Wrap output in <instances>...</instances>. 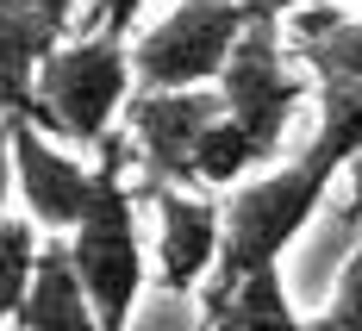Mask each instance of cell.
<instances>
[{
	"label": "cell",
	"mask_w": 362,
	"mask_h": 331,
	"mask_svg": "<svg viewBox=\"0 0 362 331\" xmlns=\"http://www.w3.org/2000/svg\"><path fill=\"white\" fill-rule=\"evenodd\" d=\"M125 169H132V138H125V125H112L94 144V194L81 207V219L63 231L100 331H125L150 288L144 231H138V182Z\"/></svg>",
	"instance_id": "cell-1"
},
{
	"label": "cell",
	"mask_w": 362,
	"mask_h": 331,
	"mask_svg": "<svg viewBox=\"0 0 362 331\" xmlns=\"http://www.w3.org/2000/svg\"><path fill=\"white\" fill-rule=\"evenodd\" d=\"M138 88V69H132V37L125 32H100L88 25L81 37H63L44 63H37V100L32 119L44 132L69 138V144L94 150L119 125V112Z\"/></svg>",
	"instance_id": "cell-2"
},
{
	"label": "cell",
	"mask_w": 362,
	"mask_h": 331,
	"mask_svg": "<svg viewBox=\"0 0 362 331\" xmlns=\"http://www.w3.org/2000/svg\"><path fill=\"white\" fill-rule=\"evenodd\" d=\"M218 94H225V112L256 138V150L275 163L281 144H288L293 112L313 100V81L300 75V57L288 50V32L281 19H262L256 13L244 37L231 44L225 69H218Z\"/></svg>",
	"instance_id": "cell-3"
},
{
	"label": "cell",
	"mask_w": 362,
	"mask_h": 331,
	"mask_svg": "<svg viewBox=\"0 0 362 331\" xmlns=\"http://www.w3.org/2000/svg\"><path fill=\"white\" fill-rule=\"evenodd\" d=\"M250 0H175L150 32L132 37V69L138 88H194L218 81L231 44L250 25Z\"/></svg>",
	"instance_id": "cell-4"
},
{
	"label": "cell",
	"mask_w": 362,
	"mask_h": 331,
	"mask_svg": "<svg viewBox=\"0 0 362 331\" xmlns=\"http://www.w3.org/2000/svg\"><path fill=\"white\" fill-rule=\"evenodd\" d=\"M218 112H225L218 81H194V88H132L119 125L132 138L138 182L194 187V144H200V132L213 125Z\"/></svg>",
	"instance_id": "cell-5"
},
{
	"label": "cell",
	"mask_w": 362,
	"mask_h": 331,
	"mask_svg": "<svg viewBox=\"0 0 362 331\" xmlns=\"http://www.w3.org/2000/svg\"><path fill=\"white\" fill-rule=\"evenodd\" d=\"M138 200L156 213V288L194 294L218 262V194L181 182H138Z\"/></svg>",
	"instance_id": "cell-6"
},
{
	"label": "cell",
	"mask_w": 362,
	"mask_h": 331,
	"mask_svg": "<svg viewBox=\"0 0 362 331\" xmlns=\"http://www.w3.org/2000/svg\"><path fill=\"white\" fill-rule=\"evenodd\" d=\"M13 194L25 200V213L44 231H69L94 194V163L50 144V132L37 119H13Z\"/></svg>",
	"instance_id": "cell-7"
},
{
	"label": "cell",
	"mask_w": 362,
	"mask_h": 331,
	"mask_svg": "<svg viewBox=\"0 0 362 331\" xmlns=\"http://www.w3.org/2000/svg\"><path fill=\"white\" fill-rule=\"evenodd\" d=\"M81 0H0V119H32L37 63L69 37Z\"/></svg>",
	"instance_id": "cell-8"
},
{
	"label": "cell",
	"mask_w": 362,
	"mask_h": 331,
	"mask_svg": "<svg viewBox=\"0 0 362 331\" xmlns=\"http://www.w3.org/2000/svg\"><path fill=\"white\" fill-rule=\"evenodd\" d=\"M13 325L19 331H63V325L69 331H100L94 325V300H88V288H81V269H75L63 231H44L32 288H25V300H19Z\"/></svg>",
	"instance_id": "cell-9"
},
{
	"label": "cell",
	"mask_w": 362,
	"mask_h": 331,
	"mask_svg": "<svg viewBox=\"0 0 362 331\" xmlns=\"http://www.w3.org/2000/svg\"><path fill=\"white\" fill-rule=\"evenodd\" d=\"M288 25V50L300 57V69L313 81H362V19L331 6V0H313L281 19Z\"/></svg>",
	"instance_id": "cell-10"
},
{
	"label": "cell",
	"mask_w": 362,
	"mask_h": 331,
	"mask_svg": "<svg viewBox=\"0 0 362 331\" xmlns=\"http://www.w3.org/2000/svg\"><path fill=\"white\" fill-rule=\"evenodd\" d=\"M206 325H293V300L281 288V262H262L250 275H238L225 294L200 300Z\"/></svg>",
	"instance_id": "cell-11"
},
{
	"label": "cell",
	"mask_w": 362,
	"mask_h": 331,
	"mask_svg": "<svg viewBox=\"0 0 362 331\" xmlns=\"http://www.w3.org/2000/svg\"><path fill=\"white\" fill-rule=\"evenodd\" d=\"M269 156L256 150V138L231 119V112H218L213 125L200 132V144H194V187H231V182H244L250 169H262Z\"/></svg>",
	"instance_id": "cell-12"
},
{
	"label": "cell",
	"mask_w": 362,
	"mask_h": 331,
	"mask_svg": "<svg viewBox=\"0 0 362 331\" xmlns=\"http://www.w3.org/2000/svg\"><path fill=\"white\" fill-rule=\"evenodd\" d=\"M37 244H44V225L32 213H0V325H13L19 300L32 288Z\"/></svg>",
	"instance_id": "cell-13"
},
{
	"label": "cell",
	"mask_w": 362,
	"mask_h": 331,
	"mask_svg": "<svg viewBox=\"0 0 362 331\" xmlns=\"http://www.w3.org/2000/svg\"><path fill=\"white\" fill-rule=\"evenodd\" d=\"M319 325H362V231L344 257V269H337V281H331V300L319 306Z\"/></svg>",
	"instance_id": "cell-14"
},
{
	"label": "cell",
	"mask_w": 362,
	"mask_h": 331,
	"mask_svg": "<svg viewBox=\"0 0 362 331\" xmlns=\"http://www.w3.org/2000/svg\"><path fill=\"white\" fill-rule=\"evenodd\" d=\"M144 6H150V0H94V6H88V25L132 37V25H138V13H144Z\"/></svg>",
	"instance_id": "cell-15"
},
{
	"label": "cell",
	"mask_w": 362,
	"mask_h": 331,
	"mask_svg": "<svg viewBox=\"0 0 362 331\" xmlns=\"http://www.w3.org/2000/svg\"><path fill=\"white\" fill-rule=\"evenodd\" d=\"M13 207V119H0V213Z\"/></svg>",
	"instance_id": "cell-16"
},
{
	"label": "cell",
	"mask_w": 362,
	"mask_h": 331,
	"mask_svg": "<svg viewBox=\"0 0 362 331\" xmlns=\"http://www.w3.org/2000/svg\"><path fill=\"white\" fill-rule=\"evenodd\" d=\"M300 6H313V0H250V13H262V19H288Z\"/></svg>",
	"instance_id": "cell-17"
}]
</instances>
